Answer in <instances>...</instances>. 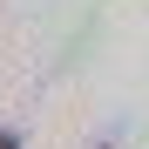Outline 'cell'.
<instances>
[{
  "label": "cell",
  "instance_id": "1",
  "mask_svg": "<svg viewBox=\"0 0 149 149\" xmlns=\"http://www.w3.org/2000/svg\"><path fill=\"white\" fill-rule=\"evenodd\" d=\"M0 149H20V136H14V129H0Z\"/></svg>",
  "mask_w": 149,
  "mask_h": 149
}]
</instances>
